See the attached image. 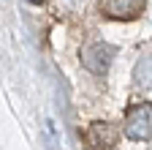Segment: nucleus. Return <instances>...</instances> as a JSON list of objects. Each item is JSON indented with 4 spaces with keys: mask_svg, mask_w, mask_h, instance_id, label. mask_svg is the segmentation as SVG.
Wrapping results in <instances>:
<instances>
[{
    "mask_svg": "<svg viewBox=\"0 0 152 150\" xmlns=\"http://www.w3.org/2000/svg\"><path fill=\"white\" fill-rule=\"evenodd\" d=\"M82 66L92 74H106L111 60H114V49L103 41H92V44H84L82 47Z\"/></svg>",
    "mask_w": 152,
    "mask_h": 150,
    "instance_id": "f257e3e1",
    "label": "nucleus"
},
{
    "mask_svg": "<svg viewBox=\"0 0 152 150\" xmlns=\"http://www.w3.org/2000/svg\"><path fill=\"white\" fill-rule=\"evenodd\" d=\"M149 104H139L128 112L125 117V137L130 139H139V142H149Z\"/></svg>",
    "mask_w": 152,
    "mask_h": 150,
    "instance_id": "f03ea898",
    "label": "nucleus"
},
{
    "mask_svg": "<svg viewBox=\"0 0 152 150\" xmlns=\"http://www.w3.org/2000/svg\"><path fill=\"white\" fill-rule=\"evenodd\" d=\"M144 6V0H101V11L111 19H128L136 16Z\"/></svg>",
    "mask_w": 152,
    "mask_h": 150,
    "instance_id": "7ed1b4c3",
    "label": "nucleus"
},
{
    "mask_svg": "<svg viewBox=\"0 0 152 150\" xmlns=\"http://www.w3.org/2000/svg\"><path fill=\"white\" fill-rule=\"evenodd\" d=\"M87 142L92 150H114V142H117V131H114L109 123H92L87 131Z\"/></svg>",
    "mask_w": 152,
    "mask_h": 150,
    "instance_id": "20e7f679",
    "label": "nucleus"
},
{
    "mask_svg": "<svg viewBox=\"0 0 152 150\" xmlns=\"http://www.w3.org/2000/svg\"><path fill=\"white\" fill-rule=\"evenodd\" d=\"M44 139H46L49 150H57V147L63 145V137H60V131H57L54 120H46V123H44Z\"/></svg>",
    "mask_w": 152,
    "mask_h": 150,
    "instance_id": "39448f33",
    "label": "nucleus"
},
{
    "mask_svg": "<svg viewBox=\"0 0 152 150\" xmlns=\"http://www.w3.org/2000/svg\"><path fill=\"white\" fill-rule=\"evenodd\" d=\"M136 85L139 87H147L149 85V55L139 58V63H136Z\"/></svg>",
    "mask_w": 152,
    "mask_h": 150,
    "instance_id": "423d86ee",
    "label": "nucleus"
},
{
    "mask_svg": "<svg viewBox=\"0 0 152 150\" xmlns=\"http://www.w3.org/2000/svg\"><path fill=\"white\" fill-rule=\"evenodd\" d=\"M30 3H44V0H30Z\"/></svg>",
    "mask_w": 152,
    "mask_h": 150,
    "instance_id": "0eeeda50",
    "label": "nucleus"
},
{
    "mask_svg": "<svg viewBox=\"0 0 152 150\" xmlns=\"http://www.w3.org/2000/svg\"><path fill=\"white\" fill-rule=\"evenodd\" d=\"M68 3H73V0H68Z\"/></svg>",
    "mask_w": 152,
    "mask_h": 150,
    "instance_id": "6e6552de",
    "label": "nucleus"
}]
</instances>
